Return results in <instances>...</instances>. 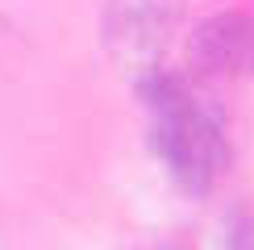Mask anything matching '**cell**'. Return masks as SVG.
I'll return each instance as SVG.
<instances>
[{
	"mask_svg": "<svg viewBox=\"0 0 254 250\" xmlns=\"http://www.w3.org/2000/svg\"><path fill=\"white\" fill-rule=\"evenodd\" d=\"M146 96H150L154 150L163 154V163L171 167L175 184L184 192L204 196L229 163V146H225L217 117L204 104H196L192 92L171 75H154Z\"/></svg>",
	"mask_w": 254,
	"mask_h": 250,
	"instance_id": "6da1fadb",
	"label": "cell"
},
{
	"mask_svg": "<svg viewBox=\"0 0 254 250\" xmlns=\"http://www.w3.org/2000/svg\"><path fill=\"white\" fill-rule=\"evenodd\" d=\"M188 59L200 75H213V79L254 75V17L217 13L200 21L192 42H188Z\"/></svg>",
	"mask_w": 254,
	"mask_h": 250,
	"instance_id": "7a4b0ae2",
	"label": "cell"
},
{
	"mask_svg": "<svg viewBox=\"0 0 254 250\" xmlns=\"http://www.w3.org/2000/svg\"><path fill=\"white\" fill-rule=\"evenodd\" d=\"M121 8V25H117V42L129 46H163V29L171 21V0H117Z\"/></svg>",
	"mask_w": 254,
	"mask_h": 250,
	"instance_id": "3957f363",
	"label": "cell"
}]
</instances>
